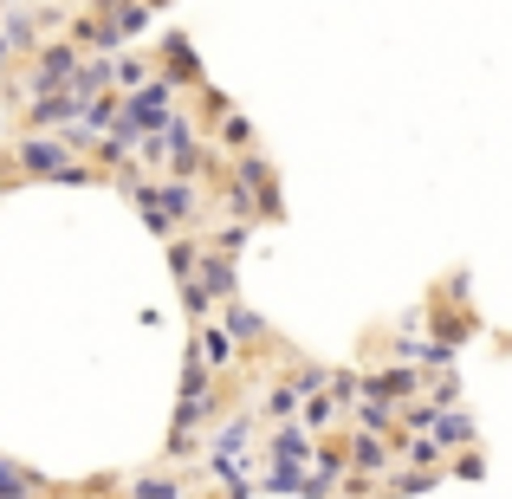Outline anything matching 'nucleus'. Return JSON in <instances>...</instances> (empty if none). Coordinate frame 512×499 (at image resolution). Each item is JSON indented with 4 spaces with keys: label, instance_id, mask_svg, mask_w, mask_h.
<instances>
[{
    "label": "nucleus",
    "instance_id": "1",
    "mask_svg": "<svg viewBox=\"0 0 512 499\" xmlns=\"http://www.w3.org/2000/svg\"><path fill=\"white\" fill-rule=\"evenodd\" d=\"M26 169H59V175H72V182H78V169L65 163L59 143H26Z\"/></svg>",
    "mask_w": 512,
    "mask_h": 499
},
{
    "label": "nucleus",
    "instance_id": "3",
    "mask_svg": "<svg viewBox=\"0 0 512 499\" xmlns=\"http://www.w3.org/2000/svg\"><path fill=\"white\" fill-rule=\"evenodd\" d=\"M175 493H182L175 480H143V487H137V499H175Z\"/></svg>",
    "mask_w": 512,
    "mask_h": 499
},
{
    "label": "nucleus",
    "instance_id": "2",
    "mask_svg": "<svg viewBox=\"0 0 512 499\" xmlns=\"http://www.w3.org/2000/svg\"><path fill=\"white\" fill-rule=\"evenodd\" d=\"M26 487H33V480H26L20 467H7V461H0V499H26Z\"/></svg>",
    "mask_w": 512,
    "mask_h": 499
},
{
    "label": "nucleus",
    "instance_id": "4",
    "mask_svg": "<svg viewBox=\"0 0 512 499\" xmlns=\"http://www.w3.org/2000/svg\"><path fill=\"white\" fill-rule=\"evenodd\" d=\"M357 467H383V448H376V441H357Z\"/></svg>",
    "mask_w": 512,
    "mask_h": 499
}]
</instances>
